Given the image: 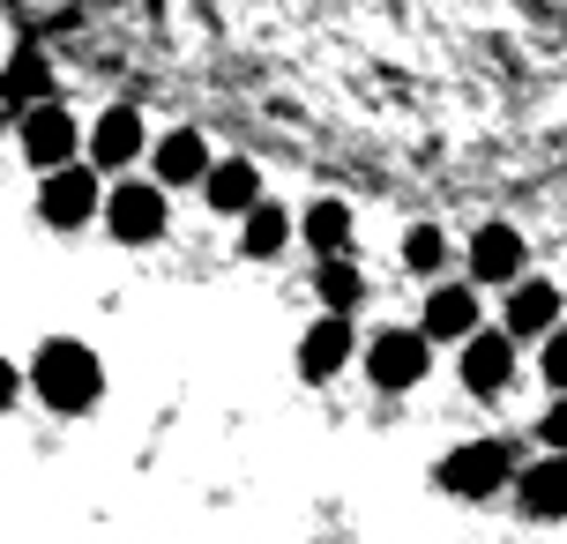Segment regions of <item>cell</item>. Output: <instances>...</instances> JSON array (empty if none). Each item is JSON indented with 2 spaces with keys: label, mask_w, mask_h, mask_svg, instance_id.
<instances>
[{
  "label": "cell",
  "mask_w": 567,
  "mask_h": 544,
  "mask_svg": "<svg viewBox=\"0 0 567 544\" xmlns=\"http://www.w3.org/2000/svg\"><path fill=\"white\" fill-rule=\"evenodd\" d=\"M545 448H567V388H553V410H545Z\"/></svg>",
  "instance_id": "obj_22"
},
{
  "label": "cell",
  "mask_w": 567,
  "mask_h": 544,
  "mask_svg": "<svg viewBox=\"0 0 567 544\" xmlns=\"http://www.w3.org/2000/svg\"><path fill=\"white\" fill-rule=\"evenodd\" d=\"M560 306H567V284H545V276H515L508 284V336L523 344V336H538L545 344V328H560Z\"/></svg>",
  "instance_id": "obj_7"
},
{
  "label": "cell",
  "mask_w": 567,
  "mask_h": 544,
  "mask_svg": "<svg viewBox=\"0 0 567 544\" xmlns=\"http://www.w3.org/2000/svg\"><path fill=\"white\" fill-rule=\"evenodd\" d=\"M441 261H449V231H441V224H411V231H403V269L433 276Z\"/></svg>",
  "instance_id": "obj_20"
},
{
  "label": "cell",
  "mask_w": 567,
  "mask_h": 544,
  "mask_svg": "<svg viewBox=\"0 0 567 544\" xmlns=\"http://www.w3.org/2000/svg\"><path fill=\"white\" fill-rule=\"evenodd\" d=\"M284 239H291V217H284L277 201H255L247 209V254L269 261V254H284Z\"/></svg>",
  "instance_id": "obj_19"
},
{
  "label": "cell",
  "mask_w": 567,
  "mask_h": 544,
  "mask_svg": "<svg viewBox=\"0 0 567 544\" xmlns=\"http://www.w3.org/2000/svg\"><path fill=\"white\" fill-rule=\"evenodd\" d=\"M0 97H8V113H30L38 97H53V60L38 53V45H23V53L0 67Z\"/></svg>",
  "instance_id": "obj_16"
},
{
  "label": "cell",
  "mask_w": 567,
  "mask_h": 544,
  "mask_svg": "<svg viewBox=\"0 0 567 544\" xmlns=\"http://www.w3.org/2000/svg\"><path fill=\"white\" fill-rule=\"evenodd\" d=\"M425 358H433V336H425V328H381V336L367 344L373 388H419Z\"/></svg>",
  "instance_id": "obj_4"
},
{
  "label": "cell",
  "mask_w": 567,
  "mask_h": 544,
  "mask_svg": "<svg viewBox=\"0 0 567 544\" xmlns=\"http://www.w3.org/2000/svg\"><path fill=\"white\" fill-rule=\"evenodd\" d=\"M16 388H23V380H16V366H8V358H0V410H8V402H16Z\"/></svg>",
  "instance_id": "obj_23"
},
{
  "label": "cell",
  "mask_w": 567,
  "mask_h": 544,
  "mask_svg": "<svg viewBox=\"0 0 567 544\" xmlns=\"http://www.w3.org/2000/svg\"><path fill=\"white\" fill-rule=\"evenodd\" d=\"M0 127H8V97H0Z\"/></svg>",
  "instance_id": "obj_24"
},
{
  "label": "cell",
  "mask_w": 567,
  "mask_h": 544,
  "mask_svg": "<svg viewBox=\"0 0 567 544\" xmlns=\"http://www.w3.org/2000/svg\"><path fill=\"white\" fill-rule=\"evenodd\" d=\"M83 149H90V165H97V172H120V165H135V157H142V113H135V105H113V113H97V127L83 135Z\"/></svg>",
  "instance_id": "obj_10"
},
{
  "label": "cell",
  "mask_w": 567,
  "mask_h": 544,
  "mask_svg": "<svg viewBox=\"0 0 567 544\" xmlns=\"http://www.w3.org/2000/svg\"><path fill=\"white\" fill-rule=\"evenodd\" d=\"M105 231L120 247H150L165 231V179H127L105 195Z\"/></svg>",
  "instance_id": "obj_3"
},
{
  "label": "cell",
  "mask_w": 567,
  "mask_h": 544,
  "mask_svg": "<svg viewBox=\"0 0 567 544\" xmlns=\"http://www.w3.org/2000/svg\"><path fill=\"white\" fill-rule=\"evenodd\" d=\"M478 321H485V306H478V291H471V284H441L433 299H425V336H433V344H463V336H478Z\"/></svg>",
  "instance_id": "obj_12"
},
{
  "label": "cell",
  "mask_w": 567,
  "mask_h": 544,
  "mask_svg": "<svg viewBox=\"0 0 567 544\" xmlns=\"http://www.w3.org/2000/svg\"><path fill=\"white\" fill-rule=\"evenodd\" d=\"M508 380H515V336L508 328L463 336V388H471V396H501Z\"/></svg>",
  "instance_id": "obj_8"
},
{
  "label": "cell",
  "mask_w": 567,
  "mask_h": 544,
  "mask_svg": "<svg viewBox=\"0 0 567 544\" xmlns=\"http://www.w3.org/2000/svg\"><path fill=\"white\" fill-rule=\"evenodd\" d=\"M30 380H38V396L53 402V410H90V402L105 396V366H97V351L75 344V336L38 344V358H30Z\"/></svg>",
  "instance_id": "obj_1"
},
{
  "label": "cell",
  "mask_w": 567,
  "mask_h": 544,
  "mask_svg": "<svg viewBox=\"0 0 567 544\" xmlns=\"http://www.w3.org/2000/svg\"><path fill=\"white\" fill-rule=\"evenodd\" d=\"M209 165H217V157H209V143H202L195 127H172L165 143H157V179H165V187H202Z\"/></svg>",
  "instance_id": "obj_15"
},
{
  "label": "cell",
  "mask_w": 567,
  "mask_h": 544,
  "mask_svg": "<svg viewBox=\"0 0 567 544\" xmlns=\"http://www.w3.org/2000/svg\"><path fill=\"white\" fill-rule=\"evenodd\" d=\"M313 291H321V306L351 314V306L367 299V276L351 269V254H321V269H313Z\"/></svg>",
  "instance_id": "obj_17"
},
{
  "label": "cell",
  "mask_w": 567,
  "mask_h": 544,
  "mask_svg": "<svg viewBox=\"0 0 567 544\" xmlns=\"http://www.w3.org/2000/svg\"><path fill=\"white\" fill-rule=\"evenodd\" d=\"M538 373L553 388H567V328H545V351H538Z\"/></svg>",
  "instance_id": "obj_21"
},
{
  "label": "cell",
  "mask_w": 567,
  "mask_h": 544,
  "mask_svg": "<svg viewBox=\"0 0 567 544\" xmlns=\"http://www.w3.org/2000/svg\"><path fill=\"white\" fill-rule=\"evenodd\" d=\"M351 351H359V344H351V321L329 306V314L299 336V373H307V380H337V373L351 366Z\"/></svg>",
  "instance_id": "obj_11"
},
{
  "label": "cell",
  "mask_w": 567,
  "mask_h": 544,
  "mask_svg": "<svg viewBox=\"0 0 567 544\" xmlns=\"http://www.w3.org/2000/svg\"><path fill=\"white\" fill-rule=\"evenodd\" d=\"M23 149L38 172H53V165H75V149H83V127H75V113L68 105H53V97H38L23 113Z\"/></svg>",
  "instance_id": "obj_6"
},
{
  "label": "cell",
  "mask_w": 567,
  "mask_h": 544,
  "mask_svg": "<svg viewBox=\"0 0 567 544\" xmlns=\"http://www.w3.org/2000/svg\"><path fill=\"white\" fill-rule=\"evenodd\" d=\"M441 485L463 492V500H485V492L515 485V448L508 440H463V448L441 462Z\"/></svg>",
  "instance_id": "obj_2"
},
{
  "label": "cell",
  "mask_w": 567,
  "mask_h": 544,
  "mask_svg": "<svg viewBox=\"0 0 567 544\" xmlns=\"http://www.w3.org/2000/svg\"><path fill=\"white\" fill-rule=\"evenodd\" d=\"M515 500H523V515L560 522L567 515V448H553V462H538V470H515Z\"/></svg>",
  "instance_id": "obj_14"
},
{
  "label": "cell",
  "mask_w": 567,
  "mask_h": 544,
  "mask_svg": "<svg viewBox=\"0 0 567 544\" xmlns=\"http://www.w3.org/2000/svg\"><path fill=\"white\" fill-rule=\"evenodd\" d=\"M523 261H530V247H523L515 224H478L471 231V284H515Z\"/></svg>",
  "instance_id": "obj_9"
},
{
  "label": "cell",
  "mask_w": 567,
  "mask_h": 544,
  "mask_svg": "<svg viewBox=\"0 0 567 544\" xmlns=\"http://www.w3.org/2000/svg\"><path fill=\"white\" fill-rule=\"evenodd\" d=\"M307 247L313 254H351V209H343L337 195H321L307 209Z\"/></svg>",
  "instance_id": "obj_18"
},
{
  "label": "cell",
  "mask_w": 567,
  "mask_h": 544,
  "mask_svg": "<svg viewBox=\"0 0 567 544\" xmlns=\"http://www.w3.org/2000/svg\"><path fill=\"white\" fill-rule=\"evenodd\" d=\"M38 217L53 231H75V224H90L97 217V165H53L45 172V187H38Z\"/></svg>",
  "instance_id": "obj_5"
},
{
  "label": "cell",
  "mask_w": 567,
  "mask_h": 544,
  "mask_svg": "<svg viewBox=\"0 0 567 544\" xmlns=\"http://www.w3.org/2000/svg\"><path fill=\"white\" fill-rule=\"evenodd\" d=\"M202 201H209L217 217H247V209L261 201V172L247 165V157H217L209 179H202Z\"/></svg>",
  "instance_id": "obj_13"
}]
</instances>
